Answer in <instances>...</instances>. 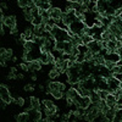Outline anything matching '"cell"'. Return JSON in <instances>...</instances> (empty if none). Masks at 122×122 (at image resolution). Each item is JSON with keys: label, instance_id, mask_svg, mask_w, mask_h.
Masks as SVG:
<instances>
[{"label": "cell", "instance_id": "9a60e30c", "mask_svg": "<svg viewBox=\"0 0 122 122\" xmlns=\"http://www.w3.org/2000/svg\"><path fill=\"white\" fill-rule=\"evenodd\" d=\"M14 103L17 105V106H20V107H22V106H25V104H26V100L22 98V97H17L15 100H14Z\"/></svg>", "mask_w": 122, "mask_h": 122}, {"label": "cell", "instance_id": "484cf974", "mask_svg": "<svg viewBox=\"0 0 122 122\" xmlns=\"http://www.w3.org/2000/svg\"><path fill=\"white\" fill-rule=\"evenodd\" d=\"M0 65H1L3 67H5V66H6V60H3V59H1V60H0Z\"/></svg>", "mask_w": 122, "mask_h": 122}, {"label": "cell", "instance_id": "cb8c5ba5", "mask_svg": "<svg viewBox=\"0 0 122 122\" xmlns=\"http://www.w3.org/2000/svg\"><path fill=\"white\" fill-rule=\"evenodd\" d=\"M100 122H111L107 117H105V115L103 116V117H100Z\"/></svg>", "mask_w": 122, "mask_h": 122}, {"label": "cell", "instance_id": "7c38bea8", "mask_svg": "<svg viewBox=\"0 0 122 122\" xmlns=\"http://www.w3.org/2000/svg\"><path fill=\"white\" fill-rule=\"evenodd\" d=\"M40 100L37 98V97H30V107L32 109H36V110H40Z\"/></svg>", "mask_w": 122, "mask_h": 122}, {"label": "cell", "instance_id": "2e32d148", "mask_svg": "<svg viewBox=\"0 0 122 122\" xmlns=\"http://www.w3.org/2000/svg\"><path fill=\"white\" fill-rule=\"evenodd\" d=\"M17 5H18L20 7H22V9H26V7H29L30 1H29V0H18Z\"/></svg>", "mask_w": 122, "mask_h": 122}, {"label": "cell", "instance_id": "8fae6325", "mask_svg": "<svg viewBox=\"0 0 122 122\" xmlns=\"http://www.w3.org/2000/svg\"><path fill=\"white\" fill-rule=\"evenodd\" d=\"M90 105H92V100H90V98H83V97H82V99H81L79 104H78L79 107H82V109H84V110H87Z\"/></svg>", "mask_w": 122, "mask_h": 122}, {"label": "cell", "instance_id": "ac0fdd59", "mask_svg": "<svg viewBox=\"0 0 122 122\" xmlns=\"http://www.w3.org/2000/svg\"><path fill=\"white\" fill-rule=\"evenodd\" d=\"M50 94H51L55 99H62L64 98V93H62V92H60V90H53Z\"/></svg>", "mask_w": 122, "mask_h": 122}, {"label": "cell", "instance_id": "6da1fadb", "mask_svg": "<svg viewBox=\"0 0 122 122\" xmlns=\"http://www.w3.org/2000/svg\"><path fill=\"white\" fill-rule=\"evenodd\" d=\"M51 36L56 40V43H64V42H70L71 40V36L68 33V30L62 29L57 26H55L51 29Z\"/></svg>", "mask_w": 122, "mask_h": 122}, {"label": "cell", "instance_id": "f1b7e54d", "mask_svg": "<svg viewBox=\"0 0 122 122\" xmlns=\"http://www.w3.org/2000/svg\"><path fill=\"white\" fill-rule=\"evenodd\" d=\"M38 89H39V90H42V92H43V90H44L45 88H44V86H43V84H39V86H38Z\"/></svg>", "mask_w": 122, "mask_h": 122}, {"label": "cell", "instance_id": "603a6c76", "mask_svg": "<svg viewBox=\"0 0 122 122\" xmlns=\"http://www.w3.org/2000/svg\"><path fill=\"white\" fill-rule=\"evenodd\" d=\"M20 68H21L23 72H27V71H29L28 70V65H27V62H22V64H20Z\"/></svg>", "mask_w": 122, "mask_h": 122}, {"label": "cell", "instance_id": "ba28073f", "mask_svg": "<svg viewBox=\"0 0 122 122\" xmlns=\"http://www.w3.org/2000/svg\"><path fill=\"white\" fill-rule=\"evenodd\" d=\"M4 25L10 30H11L12 28H16V16H6Z\"/></svg>", "mask_w": 122, "mask_h": 122}, {"label": "cell", "instance_id": "e0dca14e", "mask_svg": "<svg viewBox=\"0 0 122 122\" xmlns=\"http://www.w3.org/2000/svg\"><path fill=\"white\" fill-rule=\"evenodd\" d=\"M81 38H82V42H83V44L84 45H88L89 43H92V42H93V37H90V36H88V34H84L83 37H81Z\"/></svg>", "mask_w": 122, "mask_h": 122}, {"label": "cell", "instance_id": "4316f807", "mask_svg": "<svg viewBox=\"0 0 122 122\" xmlns=\"http://www.w3.org/2000/svg\"><path fill=\"white\" fill-rule=\"evenodd\" d=\"M23 78H25V76H23L22 73H18L17 77H16V79H23Z\"/></svg>", "mask_w": 122, "mask_h": 122}, {"label": "cell", "instance_id": "d4e9b609", "mask_svg": "<svg viewBox=\"0 0 122 122\" xmlns=\"http://www.w3.org/2000/svg\"><path fill=\"white\" fill-rule=\"evenodd\" d=\"M5 9H9V6L6 5V3H1V10H3V11H4Z\"/></svg>", "mask_w": 122, "mask_h": 122}, {"label": "cell", "instance_id": "f546056e", "mask_svg": "<svg viewBox=\"0 0 122 122\" xmlns=\"http://www.w3.org/2000/svg\"><path fill=\"white\" fill-rule=\"evenodd\" d=\"M11 60L14 61V62H17V60H18V59H17V56H14V57H12Z\"/></svg>", "mask_w": 122, "mask_h": 122}, {"label": "cell", "instance_id": "7a4b0ae2", "mask_svg": "<svg viewBox=\"0 0 122 122\" xmlns=\"http://www.w3.org/2000/svg\"><path fill=\"white\" fill-rule=\"evenodd\" d=\"M0 98H1V101L6 104H10V103H14V98L11 97V93H10L9 88L5 86V84H1L0 86Z\"/></svg>", "mask_w": 122, "mask_h": 122}, {"label": "cell", "instance_id": "30bf717a", "mask_svg": "<svg viewBox=\"0 0 122 122\" xmlns=\"http://www.w3.org/2000/svg\"><path fill=\"white\" fill-rule=\"evenodd\" d=\"M105 101H106V104H107V106L110 109H115V106L117 104V98L112 93H109V95H107V98H106Z\"/></svg>", "mask_w": 122, "mask_h": 122}, {"label": "cell", "instance_id": "4dcf8cb0", "mask_svg": "<svg viewBox=\"0 0 122 122\" xmlns=\"http://www.w3.org/2000/svg\"><path fill=\"white\" fill-rule=\"evenodd\" d=\"M32 81H37V76H36V75L32 76Z\"/></svg>", "mask_w": 122, "mask_h": 122}, {"label": "cell", "instance_id": "d6a6232c", "mask_svg": "<svg viewBox=\"0 0 122 122\" xmlns=\"http://www.w3.org/2000/svg\"><path fill=\"white\" fill-rule=\"evenodd\" d=\"M121 42H122V38H121Z\"/></svg>", "mask_w": 122, "mask_h": 122}, {"label": "cell", "instance_id": "d6986e66", "mask_svg": "<svg viewBox=\"0 0 122 122\" xmlns=\"http://www.w3.org/2000/svg\"><path fill=\"white\" fill-rule=\"evenodd\" d=\"M109 71H112L114 70V67L116 66V64L115 62H112V61H110V60H105V65H104Z\"/></svg>", "mask_w": 122, "mask_h": 122}, {"label": "cell", "instance_id": "52a82bcc", "mask_svg": "<svg viewBox=\"0 0 122 122\" xmlns=\"http://www.w3.org/2000/svg\"><path fill=\"white\" fill-rule=\"evenodd\" d=\"M27 65H28V70L30 72H37V71H40L43 64L39 60H36V61H29V62H27Z\"/></svg>", "mask_w": 122, "mask_h": 122}, {"label": "cell", "instance_id": "4fadbf2b", "mask_svg": "<svg viewBox=\"0 0 122 122\" xmlns=\"http://www.w3.org/2000/svg\"><path fill=\"white\" fill-rule=\"evenodd\" d=\"M15 118H16V122H27L28 121V114L25 111V112H21V114L16 115Z\"/></svg>", "mask_w": 122, "mask_h": 122}, {"label": "cell", "instance_id": "3957f363", "mask_svg": "<svg viewBox=\"0 0 122 122\" xmlns=\"http://www.w3.org/2000/svg\"><path fill=\"white\" fill-rule=\"evenodd\" d=\"M26 112L28 114V120L33 121V122H38L42 120V112H40V110H36V109H29L27 110Z\"/></svg>", "mask_w": 122, "mask_h": 122}, {"label": "cell", "instance_id": "83f0119b", "mask_svg": "<svg viewBox=\"0 0 122 122\" xmlns=\"http://www.w3.org/2000/svg\"><path fill=\"white\" fill-rule=\"evenodd\" d=\"M6 105H7L6 103H4V101H1V103H0V106H1V110H4V109L6 107Z\"/></svg>", "mask_w": 122, "mask_h": 122}, {"label": "cell", "instance_id": "44dd1931", "mask_svg": "<svg viewBox=\"0 0 122 122\" xmlns=\"http://www.w3.org/2000/svg\"><path fill=\"white\" fill-rule=\"evenodd\" d=\"M65 45H66V42H64V43H56L55 49H56V50H59V51H62V53H64V50H65Z\"/></svg>", "mask_w": 122, "mask_h": 122}, {"label": "cell", "instance_id": "7402d4cb", "mask_svg": "<svg viewBox=\"0 0 122 122\" xmlns=\"http://www.w3.org/2000/svg\"><path fill=\"white\" fill-rule=\"evenodd\" d=\"M23 89H25L26 92H28V93H30V92L34 90V86H33V84H26Z\"/></svg>", "mask_w": 122, "mask_h": 122}, {"label": "cell", "instance_id": "9c48e42d", "mask_svg": "<svg viewBox=\"0 0 122 122\" xmlns=\"http://www.w3.org/2000/svg\"><path fill=\"white\" fill-rule=\"evenodd\" d=\"M34 4L37 7H39L40 10H44V11H49L51 9V3L50 1H40V0H34Z\"/></svg>", "mask_w": 122, "mask_h": 122}, {"label": "cell", "instance_id": "ffe728a7", "mask_svg": "<svg viewBox=\"0 0 122 122\" xmlns=\"http://www.w3.org/2000/svg\"><path fill=\"white\" fill-rule=\"evenodd\" d=\"M109 93H110L109 90H98V94H99V97H100L101 100H106Z\"/></svg>", "mask_w": 122, "mask_h": 122}, {"label": "cell", "instance_id": "277c9868", "mask_svg": "<svg viewBox=\"0 0 122 122\" xmlns=\"http://www.w3.org/2000/svg\"><path fill=\"white\" fill-rule=\"evenodd\" d=\"M49 14H50V18H53V20H55L56 22H59V21H61V18H62L64 11H62V10H61L60 7L53 6L51 9L49 10Z\"/></svg>", "mask_w": 122, "mask_h": 122}, {"label": "cell", "instance_id": "5b68a950", "mask_svg": "<svg viewBox=\"0 0 122 122\" xmlns=\"http://www.w3.org/2000/svg\"><path fill=\"white\" fill-rule=\"evenodd\" d=\"M107 86H109V92H110V93H115V92L120 88L121 82H120L117 78H115V77L112 76V77H110V78L107 79Z\"/></svg>", "mask_w": 122, "mask_h": 122}, {"label": "cell", "instance_id": "8992f818", "mask_svg": "<svg viewBox=\"0 0 122 122\" xmlns=\"http://www.w3.org/2000/svg\"><path fill=\"white\" fill-rule=\"evenodd\" d=\"M87 46H88V49H89L93 54H99V53L101 51V49H103V48H101L100 42H97V40H93V42L89 43Z\"/></svg>", "mask_w": 122, "mask_h": 122}, {"label": "cell", "instance_id": "1f68e13d", "mask_svg": "<svg viewBox=\"0 0 122 122\" xmlns=\"http://www.w3.org/2000/svg\"><path fill=\"white\" fill-rule=\"evenodd\" d=\"M46 122H55V121H53V120H49V118H48V121H46Z\"/></svg>", "mask_w": 122, "mask_h": 122}, {"label": "cell", "instance_id": "5bb4252c", "mask_svg": "<svg viewBox=\"0 0 122 122\" xmlns=\"http://www.w3.org/2000/svg\"><path fill=\"white\" fill-rule=\"evenodd\" d=\"M115 114H116V110H115V109H110L105 114V117H107L111 122H112L114 118H115Z\"/></svg>", "mask_w": 122, "mask_h": 122}]
</instances>
